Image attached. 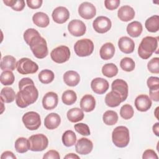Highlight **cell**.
I'll return each instance as SVG.
<instances>
[{"label": "cell", "mask_w": 159, "mask_h": 159, "mask_svg": "<svg viewBox=\"0 0 159 159\" xmlns=\"http://www.w3.org/2000/svg\"><path fill=\"white\" fill-rule=\"evenodd\" d=\"M16 68L20 74L29 75L36 73L39 70V66L30 59L22 58L17 62Z\"/></svg>", "instance_id": "obj_6"}, {"label": "cell", "mask_w": 159, "mask_h": 159, "mask_svg": "<svg viewBox=\"0 0 159 159\" xmlns=\"http://www.w3.org/2000/svg\"><path fill=\"white\" fill-rule=\"evenodd\" d=\"M78 13L84 19H91L96 16V9L95 6L91 2H84L80 5Z\"/></svg>", "instance_id": "obj_12"}, {"label": "cell", "mask_w": 159, "mask_h": 159, "mask_svg": "<svg viewBox=\"0 0 159 159\" xmlns=\"http://www.w3.org/2000/svg\"><path fill=\"white\" fill-rule=\"evenodd\" d=\"M29 84H34L32 80L29 78H23L19 82V89H20L22 87Z\"/></svg>", "instance_id": "obj_50"}, {"label": "cell", "mask_w": 159, "mask_h": 159, "mask_svg": "<svg viewBox=\"0 0 159 159\" xmlns=\"http://www.w3.org/2000/svg\"><path fill=\"white\" fill-rule=\"evenodd\" d=\"M32 21L35 25L42 28L47 27L50 23L48 15L42 12L35 13L32 17Z\"/></svg>", "instance_id": "obj_26"}, {"label": "cell", "mask_w": 159, "mask_h": 159, "mask_svg": "<svg viewBox=\"0 0 159 159\" xmlns=\"http://www.w3.org/2000/svg\"><path fill=\"white\" fill-rule=\"evenodd\" d=\"M61 139L63 145L67 147L73 146L76 142V135L75 132L71 130L65 131Z\"/></svg>", "instance_id": "obj_33"}, {"label": "cell", "mask_w": 159, "mask_h": 159, "mask_svg": "<svg viewBox=\"0 0 159 159\" xmlns=\"http://www.w3.org/2000/svg\"><path fill=\"white\" fill-rule=\"evenodd\" d=\"M120 68L125 71H132L134 70L135 64L134 60L129 57H124L120 62Z\"/></svg>", "instance_id": "obj_40"}, {"label": "cell", "mask_w": 159, "mask_h": 159, "mask_svg": "<svg viewBox=\"0 0 159 159\" xmlns=\"http://www.w3.org/2000/svg\"><path fill=\"white\" fill-rule=\"evenodd\" d=\"M102 73L103 75L107 78H112L117 74L118 68L117 66L112 63H106L102 68Z\"/></svg>", "instance_id": "obj_35"}, {"label": "cell", "mask_w": 159, "mask_h": 159, "mask_svg": "<svg viewBox=\"0 0 159 159\" xmlns=\"http://www.w3.org/2000/svg\"><path fill=\"white\" fill-rule=\"evenodd\" d=\"M153 132L157 136H159V123L157 122L153 126Z\"/></svg>", "instance_id": "obj_53"}, {"label": "cell", "mask_w": 159, "mask_h": 159, "mask_svg": "<svg viewBox=\"0 0 159 159\" xmlns=\"http://www.w3.org/2000/svg\"><path fill=\"white\" fill-rule=\"evenodd\" d=\"M136 109L141 112L147 111L152 106V102L150 98L146 94H140L135 99Z\"/></svg>", "instance_id": "obj_18"}, {"label": "cell", "mask_w": 159, "mask_h": 159, "mask_svg": "<svg viewBox=\"0 0 159 159\" xmlns=\"http://www.w3.org/2000/svg\"><path fill=\"white\" fill-rule=\"evenodd\" d=\"M15 91L12 88L5 87L1 91V101L4 103L12 102L16 99Z\"/></svg>", "instance_id": "obj_29"}, {"label": "cell", "mask_w": 159, "mask_h": 159, "mask_svg": "<svg viewBox=\"0 0 159 159\" xmlns=\"http://www.w3.org/2000/svg\"><path fill=\"white\" fill-rule=\"evenodd\" d=\"M58 98L57 93L50 91L45 94L42 99V106L46 110H52L58 104Z\"/></svg>", "instance_id": "obj_17"}, {"label": "cell", "mask_w": 159, "mask_h": 159, "mask_svg": "<svg viewBox=\"0 0 159 159\" xmlns=\"http://www.w3.org/2000/svg\"><path fill=\"white\" fill-rule=\"evenodd\" d=\"M112 140L117 147L124 148L127 146L130 141L128 128L122 125L116 127L112 133Z\"/></svg>", "instance_id": "obj_4"}, {"label": "cell", "mask_w": 159, "mask_h": 159, "mask_svg": "<svg viewBox=\"0 0 159 159\" xmlns=\"http://www.w3.org/2000/svg\"><path fill=\"white\" fill-rule=\"evenodd\" d=\"M158 107H157L155 109V117H157V119H158Z\"/></svg>", "instance_id": "obj_54"}, {"label": "cell", "mask_w": 159, "mask_h": 159, "mask_svg": "<svg viewBox=\"0 0 159 159\" xmlns=\"http://www.w3.org/2000/svg\"><path fill=\"white\" fill-rule=\"evenodd\" d=\"M158 48V37L147 36L142 39L139 48L138 54L142 59H148Z\"/></svg>", "instance_id": "obj_3"}, {"label": "cell", "mask_w": 159, "mask_h": 159, "mask_svg": "<svg viewBox=\"0 0 159 159\" xmlns=\"http://www.w3.org/2000/svg\"><path fill=\"white\" fill-rule=\"evenodd\" d=\"M111 89L120 94L122 97V101H124L127 99L129 93V87L127 83L124 80L122 79L115 80L112 83Z\"/></svg>", "instance_id": "obj_13"}, {"label": "cell", "mask_w": 159, "mask_h": 159, "mask_svg": "<svg viewBox=\"0 0 159 159\" xmlns=\"http://www.w3.org/2000/svg\"><path fill=\"white\" fill-rule=\"evenodd\" d=\"M93 148V142L89 139L84 137L80 139L75 145L76 152L81 155H87L89 153L92 151Z\"/></svg>", "instance_id": "obj_14"}, {"label": "cell", "mask_w": 159, "mask_h": 159, "mask_svg": "<svg viewBox=\"0 0 159 159\" xmlns=\"http://www.w3.org/2000/svg\"><path fill=\"white\" fill-rule=\"evenodd\" d=\"M52 60L57 63L67 61L70 57V50L67 46L60 45L53 49L50 53Z\"/></svg>", "instance_id": "obj_9"}, {"label": "cell", "mask_w": 159, "mask_h": 159, "mask_svg": "<svg viewBox=\"0 0 159 159\" xmlns=\"http://www.w3.org/2000/svg\"><path fill=\"white\" fill-rule=\"evenodd\" d=\"M64 158H65V159H75V158L79 159L80 157L75 153H68L66 156H65Z\"/></svg>", "instance_id": "obj_52"}, {"label": "cell", "mask_w": 159, "mask_h": 159, "mask_svg": "<svg viewBox=\"0 0 159 159\" xmlns=\"http://www.w3.org/2000/svg\"><path fill=\"white\" fill-rule=\"evenodd\" d=\"M61 99L65 104L70 106L76 102L77 99V96L74 91L66 90L62 94Z\"/></svg>", "instance_id": "obj_37"}, {"label": "cell", "mask_w": 159, "mask_h": 159, "mask_svg": "<svg viewBox=\"0 0 159 159\" xmlns=\"http://www.w3.org/2000/svg\"><path fill=\"white\" fill-rule=\"evenodd\" d=\"M147 68L150 72L152 73H159V58L154 57L152 58L147 64Z\"/></svg>", "instance_id": "obj_42"}, {"label": "cell", "mask_w": 159, "mask_h": 159, "mask_svg": "<svg viewBox=\"0 0 159 159\" xmlns=\"http://www.w3.org/2000/svg\"><path fill=\"white\" fill-rule=\"evenodd\" d=\"M75 53L81 57L90 55L94 50V43L89 39H83L78 40L74 45Z\"/></svg>", "instance_id": "obj_5"}, {"label": "cell", "mask_w": 159, "mask_h": 159, "mask_svg": "<svg viewBox=\"0 0 159 159\" xmlns=\"http://www.w3.org/2000/svg\"><path fill=\"white\" fill-rule=\"evenodd\" d=\"M118 46L121 52L129 54L134 52L135 43L132 39L127 36H124L119 39L118 41Z\"/></svg>", "instance_id": "obj_19"}, {"label": "cell", "mask_w": 159, "mask_h": 159, "mask_svg": "<svg viewBox=\"0 0 159 159\" xmlns=\"http://www.w3.org/2000/svg\"><path fill=\"white\" fill-rule=\"evenodd\" d=\"M24 39L30 46V50L36 58L42 59L47 56V42L36 29L33 28L27 29L24 33Z\"/></svg>", "instance_id": "obj_1"}, {"label": "cell", "mask_w": 159, "mask_h": 159, "mask_svg": "<svg viewBox=\"0 0 159 159\" xmlns=\"http://www.w3.org/2000/svg\"><path fill=\"white\" fill-rule=\"evenodd\" d=\"M112 26L111 20L106 16H99L93 22V29L99 34H104L108 32Z\"/></svg>", "instance_id": "obj_10"}, {"label": "cell", "mask_w": 159, "mask_h": 159, "mask_svg": "<svg viewBox=\"0 0 159 159\" xmlns=\"http://www.w3.org/2000/svg\"><path fill=\"white\" fill-rule=\"evenodd\" d=\"M29 140L30 145V150L33 152L43 151L48 147V138L42 134L31 135L29 138Z\"/></svg>", "instance_id": "obj_7"}, {"label": "cell", "mask_w": 159, "mask_h": 159, "mask_svg": "<svg viewBox=\"0 0 159 159\" xmlns=\"http://www.w3.org/2000/svg\"><path fill=\"white\" fill-rule=\"evenodd\" d=\"M38 77L41 83L43 84H48L53 81L55 78V75L52 71L45 69L39 73Z\"/></svg>", "instance_id": "obj_36"}, {"label": "cell", "mask_w": 159, "mask_h": 159, "mask_svg": "<svg viewBox=\"0 0 159 159\" xmlns=\"http://www.w3.org/2000/svg\"><path fill=\"white\" fill-rule=\"evenodd\" d=\"M14 80L15 77L12 71L5 70L3 71L1 74L0 81L1 84L4 86L12 84L14 82Z\"/></svg>", "instance_id": "obj_38"}, {"label": "cell", "mask_w": 159, "mask_h": 159, "mask_svg": "<svg viewBox=\"0 0 159 159\" xmlns=\"http://www.w3.org/2000/svg\"><path fill=\"white\" fill-rule=\"evenodd\" d=\"M102 120L105 124L107 125H113L116 124L118 120L117 113L112 110L107 111L102 116Z\"/></svg>", "instance_id": "obj_34"}, {"label": "cell", "mask_w": 159, "mask_h": 159, "mask_svg": "<svg viewBox=\"0 0 159 159\" xmlns=\"http://www.w3.org/2000/svg\"><path fill=\"white\" fill-rule=\"evenodd\" d=\"M16 58L11 55H6L4 56L1 61V69L2 71L10 70L13 71L16 67Z\"/></svg>", "instance_id": "obj_27"}, {"label": "cell", "mask_w": 159, "mask_h": 159, "mask_svg": "<svg viewBox=\"0 0 159 159\" xmlns=\"http://www.w3.org/2000/svg\"><path fill=\"white\" fill-rule=\"evenodd\" d=\"M149 94L151 99L158 102L159 101V88L149 89Z\"/></svg>", "instance_id": "obj_49"}, {"label": "cell", "mask_w": 159, "mask_h": 159, "mask_svg": "<svg viewBox=\"0 0 159 159\" xmlns=\"http://www.w3.org/2000/svg\"><path fill=\"white\" fill-rule=\"evenodd\" d=\"M3 2L16 11H21L25 7L24 0H3Z\"/></svg>", "instance_id": "obj_39"}, {"label": "cell", "mask_w": 159, "mask_h": 159, "mask_svg": "<svg viewBox=\"0 0 159 159\" xmlns=\"http://www.w3.org/2000/svg\"><path fill=\"white\" fill-rule=\"evenodd\" d=\"M75 130L82 135L88 136L90 135V130L88 125L84 123H78L74 125Z\"/></svg>", "instance_id": "obj_43"}, {"label": "cell", "mask_w": 159, "mask_h": 159, "mask_svg": "<svg viewBox=\"0 0 159 159\" xmlns=\"http://www.w3.org/2000/svg\"><path fill=\"white\" fill-rule=\"evenodd\" d=\"M117 16L120 20L128 22L134 18L135 11L132 7L128 5H125L119 9L117 11Z\"/></svg>", "instance_id": "obj_20"}, {"label": "cell", "mask_w": 159, "mask_h": 159, "mask_svg": "<svg viewBox=\"0 0 159 159\" xmlns=\"http://www.w3.org/2000/svg\"><path fill=\"white\" fill-rule=\"evenodd\" d=\"M30 148L29 139L25 137H19L15 142V149L20 153L27 152Z\"/></svg>", "instance_id": "obj_31"}, {"label": "cell", "mask_w": 159, "mask_h": 159, "mask_svg": "<svg viewBox=\"0 0 159 159\" xmlns=\"http://www.w3.org/2000/svg\"><path fill=\"white\" fill-rule=\"evenodd\" d=\"M120 2V0H106L104 1V5L107 9L112 11L116 9L119 7Z\"/></svg>", "instance_id": "obj_45"}, {"label": "cell", "mask_w": 159, "mask_h": 159, "mask_svg": "<svg viewBox=\"0 0 159 159\" xmlns=\"http://www.w3.org/2000/svg\"><path fill=\"white\" fill-rule=\"evenodd\" d=\"M52 18L57 24H63L67 21L70 17L69 11L63 6L56 7L52 12Z\"/></svg>", "instance_id": "obj_16"}, {"label": "cell", "mask_w": 159, "mask_h": 159, "mask_svg": "<svg viewBox=\"0 0 159 159\" xmlns=\"http://www.w3.org/2000/svg\"><path fill=\"white\" fill-rule=\"evenodd\" d=\"M61 123L60 116L55 112L48 114L44 119V125L49 130H53L57 128Z\"/></svg>", "instance_id": "obj_21"}, {"label": "cell", "mask_w": 159, "mask_h": 159, "mask_svg": "<svg viewBox=\"0 0 159 159\" xmlns=\"http://www.w3.org/2000/svg\"><path fill=\"white\" fill-rule=\"evenodd\" d=\"M68 30L72 35L80 37L85 34L86 27L83 21L79 19H74L69 22Z\"/></svg>", "instance_id": "obj_11"}, {"label": "cell", "mask_w": 159, "mask_h": 159, "mask_svg": "<svg viewBox=\"0 0 159 159\" xmlns=\"http://www.w3.org/2000/svg\"><path fill=\"white\" fill-rule=\"evenodd\" d=\"M145 25L148 31L156 32L159 30V16L154 15L148 18L145 23Z\"/></svg>", "instance_id": "obj_32"}, {"label": "cell", "mask_w": 159, "mask_h": 159, "mask_svg": "<svg viewBox=\"0 0 159 159\" xmlns=\"http://www.w3.org/2000/svg\"><path fill=\"white\" fill-rule=\"evenodd\" d=\"M134 114V111L132 106L128 104L123 105L120 109V116L125 120L131 119L133 117Z\"/></svg>", "instance_id": "obj_41"}, {"label": "cell", "mask_w": 159, "mask_h": 159, "mask_svg": "<svg viewBox=\"0 0 159 159\" xmlns=\"http://www.w3.org/2000/svg\"><path fill=\"white\" fill-rule=\"evenodd\" d=\"M122 101V99L119 93L116 91L112 90L108 93L105 97L106 104L111 107H115L118 106Z\"/></svg>", "instance_id": "obj_22"}, {"label": "cell", "mask_w": 159, "mask_h": 159, "mask_svg": "<svg viewBox=\"0 0 159 159\" xmlns=\"http://www.w3.org/2000/svg\"><path fill=\"white\" fill-rule=\"evenodd\" d=\"M43 1L42 0H27L26 3L29 7L32 9H36L41 7Z\"/></svg>", "instance_id": "obj_47"}, {"label": "cell", "mask_w": 159, "mask_h": 159, "mask_svg": "<svg viewBox=\"0 0 159 159\" xmlns=\"http://www.w3.org/2000/svg\"><path fill=\"white\" fill-rule=\"evenodd\" d=\"M115 53V47L111 42H107L102 45L100 48L99 55L101 58L104 60L112 58Z\"/></svg>", "instance_id": "obj_25"}, {"label": "cell", "mask_w": 159, "mask_h": 159, "mask_svg": "<svg viewBox=\"0 0 159 159\" xmlns=\"http://www.w3.org/2000/svg\"><path fill=\"white\" fill-rule=\"evenodd\" d=\"M68 119L71 122H77L83 119L84 112L81 109L74 107L70 109L66 114Z\"/></svg>", "instance_id": "obj_30"}, {"label": "cell", "mask_w": 159, "mask_h": 159, "mask_svg": "<svg viewBox=\"0 0 159 159\" xmlns=\"http://www.w3.org/2000/svg\"><path fill=\"white\" fill-rule=\"evenodd\" d=\"M96 106V100L91 94L84 95L80 101L81 109L87 112L93 111Z\"/></svg>", "instance_id": "obj_23"}, {"label": "cell", "mask_w": 159, "mask_h": 159, "mask_svg": "<svg viewBox=\"0 0 159 159\" xmlns=\"http://www.w3.org/2000/svg\"><path fill=\"white\" fill-rule=\"evenodd\" d=\"M39 96V91L34 84H29L19 89L16 96V103L20 108H25L34 103Z\"/></svg>", "instance_id": "obj_2"}, {"label": "cell", "mask_w": 159, "mask_h": 159, "mask_svg": "<svg viewBox=\"0 0 159 159\" xmlns=\"http://www.w3.org/2000/svg\"><path fill=\"white\" fill-rule=\"evenodd\" d=\"M147 86L149 89L159 88V78L155 76H150L147 81Z\"/></svg>", "instance_id": "obj_44"}, {"label": "cell", "mask_w": 159, "mask_h": 159, "mask_svg": "<svg viewBox=\"0 0 159 159\" xmlns=\"http://www.w3.org/2000/svg\"><path fill=\"white\" fill-rule=\"evenodd\" d=\"M109 84L108 81L102 78H96L91 83L92 90L96 94H102L109 89Z\"/></svg>", "instance_id": "obj_15"}, {"label": "cell", "mask_w": 159, "mask_h": 159, "mask_svg": "<svg viewBox=\"0 0 159 159\" xmlns=\"http://www.w3.org/2000/svg\"><path fill=\"white\" fill-rule=\"evenodd\" d=\"M63 81L65 83L69 86H75L79 83L80 76L75 71H67L63 75Z\"/></svg>", "instance_id": "obj_24"}, {"label": "cell", "mask_w": 159, "mask_h": 159, "mask_svg": "<svg viewBox=\"0 0 159 159\" xmlns=\"http://www.w3.org/2000/svg\"><path fill=\"white\" fill-rule=\"evenodd\" d=\"M43 159H60V156L59 153L54 150H50L44 154Z\"/></svg>", "instance_id": "obj_46"}, {"label": "cell", "mask_w": 159, "mask_h": 159, "mask_svg": "<svg viewBox=\"0 0 159 159\" xmlns=\"http://www.w3.org/2000/svg\"><path fill=\"white\" fill-rule=\"evenodd\" d=\"M142 158L143 159H149V158L158 159V157L154 150L152 149H147L143 152Z\"/></svg>", "instance_id": "obj_48"}, {"label": "cell", "mask_w": 159, "mask_h": 159, "mask_svg": "<svg viewBox=\"0 0 159 159\" xmlns=\"http://www.w3.org/2000/svg\"><path fill=\"white\" fill-rule=\"evenodd\" d=\"M143 27L142 24L139 21H134L127 26V32L132 37H137L142 32Z\"/></svg>", "instance_id": "obj_28"}, {"label": "cell", "mask_w": 159, "mask_h": 159, "mask_svg": "<svg viewBox=\"0 0 159 159\" xmlns=\"http://www.w3.org/2000/svg\"><path fill=\"white\" fill-rule=\"evenodd\" d=\"M1 159H16V155L10 151H6L3 152L1 156Z\"/></svg>", "instance_id": "obj_51"}, {"label": "cell", "mask_w": 159, "mask_h": 159, "mask_svg": "<svg viewBox=\"0 0 159 159\" xmlns=\"http://www.w3.org/2000/svg\"><path fill=\"white\" fill-rule=\"evenodd\" d=\"M25 127L30 130H35L39 129L41 125L40 115L34 111L26 112L22 118Z\"/></svg>", "instance_id": "obj_8"}]
</instances>
